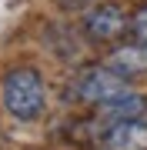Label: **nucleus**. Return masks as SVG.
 <instances>
[{
    "label": "nucleus",
    "instance_id": "obj_5",
    "mask_svg": "<svg viewBox=\"0 0 147 150\" xmlns=\"http://www.w3.org/2000/svg\"><path fill=\"white\" fill-rule=\"evenodd\" d=\"M107 67H114L117 74H124V77L144 74L147 70V40H134V43L117 47L114 54L107 57Z\"/></svg>",
    "mask_w": 147,
    "mask_h": 150
},
{
    "label": "nucleus",
    "instance_id": "obj_2",
    "mask_svg": "<svg viewBox=\"0 0 147 150\" xmlns=\"http://www.w3.org/2000/svg\"><path fill=\"white\" fill-rule=\"evenodd\" d=\"M74 93L87 103H107L114 97L127 93V77L117 74L114 67H87V70L77 74Z\"/></svg>",
    "mask_w": 147,
    "mask_h": 150
},
{
    "label": "nucleus",
    "instance_id": "obj_1",
    "mask_svg": "<svg viewBox=\"0 0 147 150\" xmlns=\"http://www.w3.org/2000/svg\"><path fill=\"white\" fill-rule=\"evenodd\" d=\"M47 103V90L37 70L30 67H17L4 77V107L10 117L17 120H37L44 113Z\"/></svg>",
    "mask_w": 147,
    "mask_h": 150
},
{
    "label": "nucleus",
    "instance_id": "obj_7",
    "mask_svg": "<svg viewBox=\"0 0 147 150\" xmlns=\"http://www.w3.org/2000/svg\"><path fill=\"white\" fill-rule=\"evenodd\" d=\"M127 30H131L137 40H147V7H141V10L131 17V27H127Z\"/></svg>",
    "mask_w": 147,
    "mask_h": 150
},
{
    "label": "nucleus",
    "instance_id": "obj_3",
    "mask_svg": "<svg viewBox=\"0 0 147 150\" xmlns=\"http://www.w3.org/2000/svg\"><path fill=\"white\" fill-rule=\"evenodd\" d=\"M127 27H131V20H127V13L120 10L117 4H97V7H90V10L84 13V30H87L94 40H100V43L117 40Z\"/></svg>",
    "mask_w": 147,
    "mask_h": 150
},
{
    "label": "nucleus",
    "instance_id": "obj_6",
    "mask_svg": "<svg viewBox=\"0 0 147 150\" xmlns=\"http://www.w3.org/2000/svg\"><path fill=\"white\" fill-rule=\"evenodd\" d=\"M144 110H147V100L137 97V93H120V97H114V100L100 103V117L110 120V123H117V120H137Z\"/></svg>",
    "mask_w": 147,
    "mask_h": 150
},
{
    "label": "nucleus",
    "instance_id": "obj_4",
    "mask_svg": "<svg viewBox=\"0 0 147 150\" xmlns=\"http://www.w3.org/2000/svg\"><path fill=\"white\" fill-rule=\"evenodd\" d=\"M104 150H147V123L137 120H117L104 134Z\"/></svg>",
    "mask_w": 147,
    "mask_h": 150
}]
</instances>
